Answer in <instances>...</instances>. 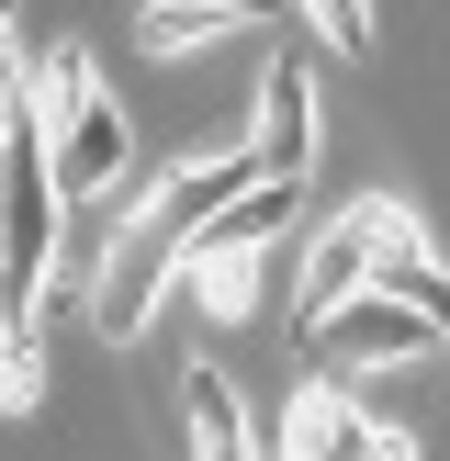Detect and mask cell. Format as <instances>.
<instances>
[{"instance_id": "11", "label": "cell", "mask_w": 450, "mask_h": 461, "mask_svg": "<svg viewBox=\"0 0 450 461\" xmlns=\"http://www.w3.org/2000/svg\"><path fill=\"white\" fill-rule=\"evenodd\" d=\"M259 12H237V0H147L135 12V34H147V57H202V45L248 34Z\"/></svg>"}, {"instance_id": "8", "label": "cell", "mask_w": 450, "mask_h": 461, "mask_svg": "<svg viewBox=\"0 0 450 461\" xmlns=\"http://www.w3.org/2000/svg\"><path fill=\"white\" fill-rule=\"evenodd\" d=\"M248 180H259V169H248V147H214V158H180V169H158V180H147V203H158V225H180V248H192L202 225H214L225 203L248 192Z\"/></svg>"}, {"instance_id": "17", "label": "cell", "mask_w": 450, "mask_h": 461, "mask_svg": "<svg viewBox=\"0 0 450 461\" xmlns=\"http://www.w3.org/2000/svg\"><path fill=\"white\" fill-rule=\"evenodd\" d=\"M237 12H270V0H237Z\"/></svg>"}, {"instance_id": "12", "label": "cell", "mask_w": 450, "mask_h": 461, "mask_svg": "<svg viewBox=\"0 0 450 461\" xmlns=\"http://www.w3.org/2000/svg\"><path fill=\"white\" fill-rule=\"evenodd\" d=\"M180 270H192L202 315H225V327H237V315L259 304V248H225V259H180Z\"/></svg>"}, {"instance_id": "9", "label": "cell", "mask_w": 450, "mask_h": 461, "mask_svg": "<svg viewBox=\"0 0 450 461\" xmlns=\"http://www.w3.org/2000/svg\"><path fill=\"white\" fill-rule=\"evenodd\" d=\"M304 225V180H248L237 203H225L214 225L192 237V259H225V248H270V237H292Z\"/></svg>"}, {"instance_id": "15", "label": "cell", "mask_w": 450, "mask_h": 461, "mask_svg": "<svg viewBox=\"0 0 450 461\" xmlns=\"http://www.w3.org/2000/svg\"><path fill=\"white\" fill-rule=\"evenodd\" d=\"M12 23H22V0H0V57H12Z\"/></svg>"}, {"instance_id": "1", "label": "cell", "mask_w": 450, "mask_h": 461, "mask_svg": "<svg viewBox=\"0 0 450 461\" xmlns=\"http://www.w3.org/2000/svg\"><path fill=\"white\" fill-rule=\"evenodd\" d=\"M57 158H45L34 113H22V68L0 57V338L45 327V282H57Z\"/></svg>"}, {"instance_id": "14", "label": "cell", "mask_w": 450, "mask_h": 461, "mask_svg": "<svg viewBox=\"0 0 450 461\" xmlns=\"http://www.w3.org/2000/svg\"><path fill=\"white\" fill-rule=\"evenodd\" d=\"M304 23L338 45V57H372V45H382V12H372V0H304Z\"/></svg>"}, {"instance_id": "4", "label": "cell", "mask_w": 450, "mask_h": 461, "mask_svg": "<svg viewBox=\"0 0 450 461\" xmlns=\"http://www.w3.org/2000/svg\"><path fill=\"white\" fill-rule=\"evenodd\" d=\"M315 338V360H338V372H405V360H428V349H439V315H428V304H405V293H349V304H338L327 315V327H304Z\"/></svg>"}, {"instance_id": "7", "label": "cell", "mask_w": 450, "mask_h": 461, "mask_svg": "<svg viewBox=\"0 0 450 461\" xmlns=\"http://www.w3.org/2000/svg\"><path fill=\"white\" fill-rule=\"evenodd\" d=\"M382 439H394V428L360 394H338V383H304L292 417H282V461H382Z\"/></svg>"}, {"instance_id": "3", "label": "cell", "mask_w": 450, "mask_h": 461, "mask_svg": "<svg viewBox=\"0 0 450 461\" xmlns=\"http://www.w3.org/2000/svg\"><path fill=\"white\" fill-rule=\"evenodd\" d=\"M394 248H417V214H405V203H382V192L349 203L338 225H315V248H304V293H292V304H304V327H327L349 293H372Z\"/></svg>"}, {"instance_id": "6", "label": "cell", "mask_w": 450, "mask_h": 461, "mask_svg": "<svg viewBox=\"0 0 450 461\" xmlns=\"http://www.w3.org/2000/svg\"><path fill=\"white\" fill-rule=\"evenodd\" d=\"M248 169L259 180H304L315 169V79H304V57H270L259 68V113H248Z\"/></svg>"}, {"instance_id": "2", "label": "cell", "mask_w": 450, "mask_h": 461, "mask_svg": "<svg viewBox=\"0 0 450 461\" xmlns=\"http://www.w3.org/2000/svg\"><path fill=\"white\" fill-rule=\"evenodd\" d=\"M180 225H158V203H135L124 225L102 237V259H90V327L124 349V338H147V315H158V293L180 282Z\"/></svg>"}, {"instance_id": "16", "label": "cell", "mask_w": 450, "mask_h": 461, "mask_svg": "<svg viewBox=\"0 0 450 461\" xmlns=\"http://www.w3.org/2000/svg\"><path fill=\"white\" fill-rule=\"evenodd\" d=\"M382 461H417V450H405V439H382Z\"/></svg>"}, {"instance_id": "5", "label": "cell", "mask_w": 450, "mask_h": 461, "mask_svg": "<svg viewBox=\"0 0 450 461\" xmlns=\"http://www.w3.org/2000/svg\"><path fill=\"white\" fill-rule=\"evenodd\" d=\"M45 158H57V192H68V203H102V192L135 180V124H124V102L102 90V68H90L79 113H68V135H57Z\"/></svg>"}, {"instance_id": "10", "label": "cell", "mask_w": 450, "mask_h": 461, "mask_svg": "<svg viewBox=\"0 0 450 461\" xmlns=\"http://www.w3.org/2000/svg\"><path fill=\"white\" fill-rule=\"evenodd\" d=\"M180 405H192V461H259L248 450V405H237V383H225L214 360L180 372Z\"/></svg>"}, {"instance_id": "13", "label": "cell", "mask_w": 450, "mask_h": 461, "mask_svg": "<svg viewBox=\"0 0 450 461\" xmlns=\"http://www.w3.org/2000/svg\"><path fill=\"white\" fill-rule=\"evenodd\" d=\"M0 405H12V417L45 405V327H12V338H0Z\"/></svg>"}]
</instances>
